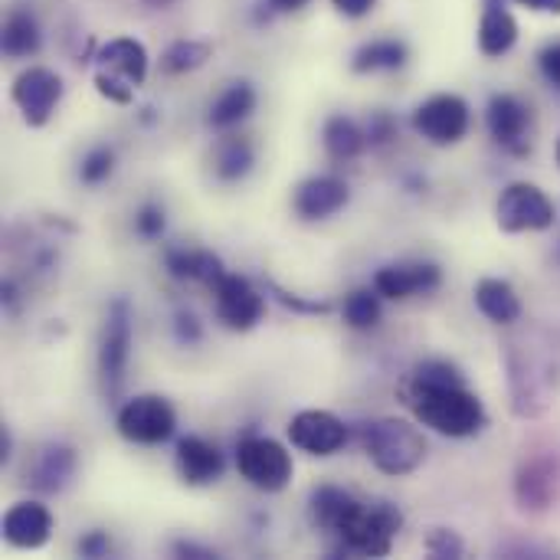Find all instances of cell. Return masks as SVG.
<instances>
[{"label":"cell","instance_id":"1f68e13d","mask_svg":"<svg viewBox=\"0 0 560 560\" xmlns=\"http://www.w3.org/2000/svg\"><path fill=\"white\" fill-rule=\"evenodd\" d=\"M427 551L433 558H459L463 555V541L453 532H446V528H433L430 538H427Z\"/></svg>","mask_w":560,"mask_h":560},{"label":"cell","instance_id":"e575fe53","mask_svg":"<svg viewBox=\"0 0 560 560\" xmlns=\"http://www.w3.org/2000/svg\"><path fill=\"white\" fill-rule=\"evenodd\" d=\"M112 551V541H108V535H102V532H92V535H85L82 541H79V555L82 558H105Z\"/></svg>","mask_w":560,"mask_h":560},{"label":"cell","instance_id":"ab89813d","mask_svg":"<svg viewBox=\"0 0 560 560\" xmlns=\"http://www.w3.org/2000/svg\"><path fill=\"white\" fill-rule=\"evenodd\" d=\"M148 7H154V10H167L171 3H177V0H144Z\"/></svg>","mask_w":560,"mask_h":560},{"label":"cell","instance_id":"d6986e66","mask_svg":"<svg viewBox=\"0 0 560 560\" xmlns=\"http://www.w3.org/2000/svg\"><path fill=\"white\" fill-rule=\"evenodd\" d=\"M253 112H256V89H253L246 79H240V82H230V85L213 98L207 121H210L217 131H230V128H236L240 121H246Z\"/></svg>","mask_w":560,"mask_h":560},{"label":"cell","instance_id":"74e56055","mask_svg":"<svg viewBox=\"0 0 560 560\" xmlns=\"http://www.w3.org/2000/svg\"><path fill=\"white\" fill-rule=\"evenodd\" d=\"M312 0H269V7L276 10V13H295V10H302V7H308Z\"/></svg>","mask_w":560,"mask_h":560},{"label":"cell","instance_id":"f1b7e54d","mask_svg":"<svg viewBox=\"0 0 560 560\" xmlns=\"http://www.w3.org/2000/svg\"><path fill=\"white\" fill-rule=\"evenodd\" d=\"M210 43H200V39H177V43H171L167 46V52H164V69L171 72V75H180V72H194V69H200L207 59H210Z\"/></svg>","mask_w":560,"mask_h":560},{"label":"cell","instance_id":"603a6c76","mask_svg":"<svg viewBox=\"0 0 560 560\" xmlns=\"http://www.w3.org/2000/svg\"><path fill=\"white\" fill-rule=\"evenodd\" d=\"M322 141H325V151L335 158V161H354L364 148H368V131H361V125L348 115H331L325 121V131H322Z\"/></svg>","mask_w":560,"mask_h":560},{"label":"cell","instance_id":"44dd1931","mask_svg":"<svg viewBox=\"0 0 560 560\" xmlns=\"http://www.w3.org/2000/svg\"><path fill=\"white\" fill-rule=\"evenodd\" d=\"M256 164L253 141L243 135H223L213 148V171L220 180H243Z\"/></svg>","mask_w":560,"mask_h":560},{"label":"cell","instance_id":"277c9868","mask_svg":"<svg viewBox=\"0 0 560 560\" xmlns=\"http://www.w3.org/2000/svg\"><path fill=\"white\" fill-rule=\"evenodd\" d=\"M121 440L135 446H161L174 436L177 430V413L167 397L161 394H138L131 397L115 420Z\"/></svg>","mask_w":560,"mask_h":560},{"label":"cell","instance_id":"9a60e30c","mask_svg":"<svg viewBox=\"0 0 560 560\" xmlns=\"http://www.w3.org/2000/svg\"><path fill=\"white\" fill-rule=\"evenodd\" d=\"M52 538V515L39 502H16L3 515V541L16 551H39Z\"/></svg>","mask_w":560,"mask_h":560},{"label":"cell","instance_id":"9c48e42d","mask_svg":"<svg viewBox=\"0 0 560 560\" xmlns=\"http://www.w3.org/2000/svg\"><path fill=\"white\" fill-rule=\"evenodd\" d=\"M10 98L30 128H43L62 102V79L46 66H30L13 79Z\"/></svg>","mask_w":560,"mask_h":560},{"label":"cell","instance_id":"f35d334b","mask_svg":"<svg viewBox=\"0 0 560 560\" xmlns=\"http://www.w3.org/2000/svg\"><path fill=\"white\" fill-rule=\"evenodd\" d=\"M177 555H194V558H200V560L217 558L213 551H207V548H197V545H177Z\"/></svg>","mask_w":560,"mask_h":560},{"label":"cell","instance_id":"3957f363","mask_svg":"<svg viewBox=\"0 0 560 560\" xmlns=\"http://www.w3.org/2000/svg\"><path fill=\"white\" fill-rule=\"evenodd\" d=\"M400 525L404 518L390 502H354L335 535L345 541L348 551H358L364 558H387L394 538L400 535Z\"/></svg>","mask_w":560,"mask_h":560},{"label":"cell","instance_id":"8d00e7d4","mask_svg":"<svg viewBox=\"0 0 560 560\" xmlns=\"http://www.w3.org/2000/svg\"><path fill=\"white\" fill-rule=\"evenodd\" d=\"M512 3H518V7H525L532 13H555V16H560V0H512Z\"/></svg>","mask_w":560,"mask_h":560},{"label":"cell","instance_id":"8992f818","mask_svg":"<svg viewBox=\"0 0 560 560\" xmlns=\"http://www.w3.org/2000/svg\"><path fill=\"white\" fill-rule=\"evenodd\" d=\"M495 220L502 233H545L555 226V203L538 184L515 180L499 194Z\"/></svg>","mask_w":560,"mask_h":560},{"label":"cell","instance_id":"d4e9b609","mask_svg":"<svg viewBox=\"0 0 560 560\" xmlns=\"http://www.w3.org/2000/svg\"><path fill=\"white\" fill-rule=\"evenodd\" d=\"M404 62H407V46L400 39H371L354 52L351 69L368 75V72H394Z\"/></svg>","mask_w":560,"mask_h":560},{"label":"cell","instance_id":"f546056e","mask_svg":"<svg viewBox=\"0 0 560 560\" xmlns=\"http://www.w3.org/2000/svg\"><path fill=\"white\" fill-rule=\"evenodd\" d=\"M112 171H115V151L112 148H92L79 164L82 184H102L112 177Z\"/></svg>","mask_w":560,"mask_h":560},{"label":"cell","instance_id":"5b68a950","mask_svg":"<svg viewBox=\"0 0 560 560\" xmlns=\"http://www.w3.org/2000/svg\"><path fill=\"white\" fill-rule=\"evenodd\" d=\"M236 469L240 476L259 492H282L292 482V456L282 443L269 436H246L236 446Z\"/></svg>","mask_w":560,"mask_h":560},{"label":"cell","instance_id":"4dcf8cb0","mask_svg":"<svg viewBox=\"0 0 560 560\" xmlns=\"http://www.w3.org/2000/svg\"><path fill=\"white\" fill-rule=\"evenodd\" d=\"M95 89L108 98V102H118V105H125V102H131V92H135V85H128L125 79H118V75H112V72H95Z\"/></svg>","mask_w":560,"mask_h":560},{"label":"cell","instance_id":"6da1fadb","mask_svg":"<svg viewBox=\"0 0 560 560\" xmlns=\"http://www.w3.org/2000/svg\"><path fill=\"white\" fill-rule=\"evenodd\" d=\"M404 397L417 423L450 440H469L482 433L489 420L482 400L466 387L463 374L446 361L420 364L404 384Z\"/></svg>","mask_w":560,"mask_h":560},{"label":"cell","instance_id":"ba28073f","mask_svg":"<svg viewBox=\"0 0 560 560\" xmlns=\"http://www.w3.org/2000/svg\"><path fill=\"white\" fill-rule=\"evenodd\" d=\"M128 358H131V308L125 299H115L108 305L102 341H98V374L108 394L121 390L128 374Z\"/></svg>","mask_w":560,"mask_h":560},{"label":"cell","instance_id":"60d3db41","mask_svg":"<svg viewBox=\"0 0 560 560\" xmlns=\"http://www.w3.org/2000/svg\"><path fill=\"white\" fill-rule=\"evenodd\" d=\"M555 158H558V164H560V141H558V148H555Z\"/></svg>","mask_w":560,"mask_h":560},{"label":"cell","instance_id":"ac0fdd59","mask_svg":"<svg viewBox=\"0 0 560 560\" xmlns=\"http://www.w3.org/2000/svg\"><path fill=\"white\" fill-rule=\"evenodd\" d=\"M177 469L187 486H210L223 476V453L200 436H184L177 443Z\"/></svg>","mask_w":560,"mask_h":560},{"label":"cell","instance_id":"52a82bcc","mask_svg":"<svg viewBox=\"0 0 560 560\" xmlns=\"http://www.w3.org/2000/svg\"><path fill=\"white\" fill-rule=\"evenodd\" d=\"M472 125V108L463 95L456 92H440L430 95L427 102L417 105L413 112V128L436 148H450L459 144L469 135Z\"/></svg>","mask_w":560,"mask_h":560},{"label":"cell","instance_id":"e0dca14e","mask_svg":"<svg viewBox=\"0 0 560 560\" xmlns=\"http://www.w3.org/2000/svg\"><path fill=\"white\" fill-rule=\"evenodd\" d=\"M98 69L102 72H112V75H118V79H125L128 85H144V79H148V49L138 43V39H131V36H115V39H108L102 49H98Z\"/></svg>","mask_w":560,"mask_h":560},{"label":"cell","instance_id":"ffe728a7","mask_svg":"<svg viewBox=\"0 0 560 560\" xmlns=\"http://www.w3.org/2000/svg\"><path fill=\"white\" fill-rule=\"evenodd\" d=\"M476 305L495 325H512L522 318V299L512 289V282H505V279H479Z\"/></svg>","mask_w":560,"mask_h":560},{"label":"cell","instance_id":"2e32d148","mask_svg":"<svg viewBox=\"0 0 560 560\" xmlns=\"http://www.w3.org/2000/svg\"><path fill=\"white\" fill-rule=\"evenodd\" d=\"M479 52L489 59H499L515 49L518 43V20L509 10V0H482L479 13Z\"/></svg>","mask_w":560,"mask_h":560},{"label":"cell","instance_id":"d590c367","mask_svg":"<svg viewBox=\"0 0 560 560\" xmlns=\"http://www.w3.org/2000/svg\"><path fill=\"white\" fill-rule=\"evenodd\" d=\"M377 0H331V7L341 13V16H351V20H361L374 10Z\"/></svg>","mask_w":560,"mask_h":560},{"label":"cell","instance_id":"7402d4cb","mask_svg":"<svg viewBox=\"0 0 560 560\" xmlns=\"http://www.w3.org/2000/svg\"><path fill=\"white\" fill-rule=\"evenodd\" d=\"M3 52L10 59H26L33 52H39L43 46V33H39V23L30 10H10V16L3 20Z\"/></svg>","mask_w":560,"mask_h":560},{"label":"cell","instance_id":"d6a6232c","mask_svg":"<svg viewBox=\"0 0 560 560\" xmlns=\"http://www.w3.org/2000/svg\"><path fill=\"white\" fill-rule=\"evenodd\" d=\"M135 230H138L144 240L161 236V233H164V210L154 207V203H144V207L138 210V217H135Z\"/></svg>","mask_w":560,"mask_h":560},{"label":"cell","instance_id":"cb8c5ba5","mask_svg":"<svg viewBox=\"0 0 560 560\" xmlns=\"http://www.w3.org/2000/svg\"><path fill=\"white\" fill-rule=\"evenodd\" d=\"M167 272L174 279H190V282H207L213 285L223 276V266L213 253L203 249H171L167 253Z\"/></svg>","mask_w":560,"mask_h":560},{"label":"cell","instance_id":"4316f807","mask_svg":"<svg viewBox=\"0 0 560 560\" xmlns=\"http://www.w3.org/2000/svg\"><path fill=\"white\" fill-rule=\"evenodd\" d=\"M354 502H358V499H354L351 492L335 489V486H322V489L312 492V518H315L318 528H325V532L335 535V528H338L341 518L354 509Z\"/></svg>","mask_w":560,"mask_h":560},{"label":"cell","instance_id":"7a4b0ae2","mask_svg":"<svg viewBox=\"0 0 560 560\" xmlns=\"http://www.w3.org/2000/svg\"><path fill=\"white\" fill-rule=\"evenodd\" d=\"M364 453L384 476H410L423 466L427 440L413 423L387 417L364 427Z\"/></svg>","mask_w":560,"mask_h":560},{"label":"cell","instance_id":"5bb4252c","mask_svg":"<svg viewBox=\"0 0 560 560\" xmlns=\"http://www.w3.org/2000/svg\"><path fill=\"white\" fill-rule=\"evenodd\" d=\"M486 121H489V131L492 138L509 148V151H525V141H528V128H532V108L512 95V92H495L489 98V108H486Z\"/></svg>","mask_w":560,"mask_h":560},{"label":"cell","instance_id":"30bf717a","mask_svg":"<svg viewBox=\"0 0 560 560\" xmlns=\"http://www.w3.org/2000/svg\"><path fill=\"white\" fill-rule=\"evenodd\" d=\"M213 305H217V318L230 328V331H249L262 322L266 315V299L259 295V289L236 276V272H223L213 285Z\"/></svg>","mask_w":560,"mask_h":560},{"label":"cell","instance_id":"484cf974","mask_svg":"<svg viewBox=\"0 0 560 560\" xmlns=\"http://www.w3.org/2000/svg\"><path fill=\"white\" fill-rule=\"evenodd\" d=\"M72 469H75L72 450H66V446H49L46 453H39V459H36V466H33V486L43 489V492H59V489L69 482Z\"/></svg>","mask_w":560,"mask_h":560},{"label":"cell","instance_id":"836d02e7","mask_svg":"<svg viewBox=\"0 0 560 560\" xmlns=\"http://www.w3.org/2000/svg\"><path fill=\"white\" fill-rule=\"evenodd\" d=\"M538 69H541V75L548 79V85L560 89V39H551V43L541 46V52H538Z\"/></svg>","mask_w":560,"mask_h":560},{"label":"cell","instance_id":"4fadbf2b","mask_svg":"<svg viewBox=\"0 0 560 560\" xmlns=\"http://www.w3.org/2000/svg\"><path fill=\"white\" fill-rule=\"evenodd\" d=\"M348 200H351V187L341 177H331V174L308 177L292 194V207H295V213L302 220H328L338 210H345Z\"/></svg>","mask_w":560,"mask_h":560},{"label":"cell","instance_id":"83f0119b","mask_svg":"<svg viewBox=\"0 0 560 560\" xmlns=\"http://www.w3.org/2000/svg\"><path fill=\"white\" fill-rule=\"evenodd\" d=\"M345 322L358 331L377 328L381 322V292L377 289H354L345 299Z\"/></svg>","mask_w":560,"mask_h":560},{"label":"cell","instance_id":"7c38bea8","mask_svg":"<svg viewBox=\"0 0 560 560\" xmlns=\"http://www.w3.org/2000/svg\"><path fill=\"white\" fill-rule=\"evenodd\" d=\"M440 282H443V272L433 262H394V266L377 269L374 276V289L381 292V299H394V302L436 292Z\"/></svg>","mask_w":560,"mask_h":560},{"label":"cell","instance_id":"8fae6325","mask_svg":"<svg viewBox=\"0 0 560 560\" xmlns=\"http://www.w3.org/2000/svg\"><path fill=\"white\" fill-rule=\"evenodd\" d=\"M289 440L308 456H335L348 443V427L328 410H302L289 423Z\"/></svg>","mask_w":560,"mask_h":560}]
</instances>
